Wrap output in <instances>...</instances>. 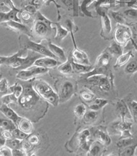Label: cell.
<instances>
[{
  "label": "cell",
  "mask_w": 137,
  "mask_h": 156,
  "mask_svg": "<svg viewBox=\"0 0 137 156\" xmlns=\"http://www.w3.org/2000/svg\"><path fill=\"white\" fill-rule=\"evenodd\" d=\"M22 48L16 53L10 56H1L0 57V64L1 66H6L12 69L22 70L28 68L33 65L36 60L43 55L40 53Z\"/></svg>",
  "instance_id": "cell-1"
},
{
  "label": "cell",
  "mask_w": 137,
  "mask_h": 156,
  "mask_svg": "<svg viewBox=\"0 0 137 156\" xmlns=\"http://www.w3.org/2000/svg\"><path fill=\"white\" fill-rule=\"evenodd\" d=\"M31 80L22 81L23 92L17 102L19 107L25 111L35 110L39 104H43L44 100L35 91Z\"/></svg>",
  "instance_id": "cell-2"
},
{
  "label": "cell",
  "mask_w": 137,
  "mask_h": 156,
  "mask_svg": "<svg viewBox=\"0 0 137 156\" xmlns=\"http://www.w3.org/2000/svg\"><path fill=\"white\" fill-rule=\"evenodd\" d=\"M32 85L35 91L46 102L54 107H57L60 103L59 97L53 87L46 81L41 79H35Z\"/></svg>",
  "instance_id": "cell-3"
},
{
  "label": "cell",
  "mask_w": 137,
  "mask_h": 156,
  "mask_svg": "<svg viewBox=\"0 0 137 156\" xmlns=\"http://www.w3.org/2000/svg\"><path fill=\"white\" fill-rule=\"evenodd\" d=\"M53 24L54 22L51 21L39 11H37L35 14V20L32 28L33 34L34 33L39 37H44L53 29Z\"/></svg>",
  "instance_id": "cell-4"
},
{
  "label": "cell",
  "mask_w": 137,
  "mask_h": 156,
  "mask_svg": "<svg viewBox=\"0 0 137 156\" xmlns=\"http://www.w3.org/2000/svg\"><path fill=\"white\" fill-rule=\"evenodd\" d=\"M19 43L21 46H22V48L40 53L42 55L50 57L57 59V57L48 49V48L46 47L45 45H43L42 43H39L37 42L32 41L27 35H21L19 37Z\"/></svg>",
  "instance_id": "cell-5"
},
{
  "label": "cell",
  "mask_w": 137,
  "mask_h": 156,
  "mask_svg": "<svg viewBox=\"0 0 137 156\" xmlns=\"http://www.w3.org/2000/svg\"><path fill=\"white\" fill-rule=\"evenodd\" d=\"M87 82L91 87H96L101 92L108 93L111 89V80L106 75H94L86 78Z\"/></svg>",
  "instance_id": "cell-6"
},
{
  "label": "cell",
  "mask_w": 137,
  "mask_h": 156,
  "mask_svg": "<svg viewBox=\"0 0 137 156\" xmlns=\"http://www.w3.org/2000/svg\"><path fill=\"white\" fill-rule=\"evenodd\" d=\"M115 41L121 46H125L133 39V33L131 28L126 25L117 24L114 33Z\"/></svg>",
  "instance_id": "cell-7"
},
{
  "label": "cell",
  "mask_w": 137,
  "mask_h": 156,
  "mask_svg": "<svg viewBox=\"0 0 137 156\" xmlns=\"http://www.w3.org/2000/svg\"><path fill=\"white\" fill-rule=\"evenodd\" d=\"M49 69L32 65V66L18 71L16 75L17 79L21 81L31 80L37 76L46 73Z\"/></svg>",
  "instance_id": "cell-8"
},
{
  "label": "cell",
  "mask_w": 137,
  "mask_h": 156,
  "mask_svg": "<svg viewBox=\"0 0 137 156\" xmlns=\"http://www.w3.org/2000/svg\"><path fill=\"white\" fill-rule=\"evenodd\" d=\"M74 86L72 82L65 80L62 82L58 91L60 103H65L69 100L74 95Z\"/></svg>",
  "instance_id": "cell-9"
},
{
  "label": "cell",
  "mask_w": 137,
  "mask_h": 156,
  "mask_svg": "<svg viewBox=\"0 0 137 156\" xmlns=\"http://www.w3.org/2000/svg\"><path fill=\"white\" fill-rule=\"evenodd\" d=\"M98 13L101 16V37L104 39H110V36L111 33V23L110 18L103 10V7H101L96 10Z\"/></svg>",
  "instance_id": "cell-10"
},
{
  "label": "cell",
  "mask_w": 137,
  "mask_h": 156,
  "mask_svg": "<svg viewBox=\"0 0 137 156\" xmlns=\"http://www.w3.org/2000/svg\"><path fill=\"white\" fill-rule=\"evenodd\" d=\"M1 25L11 30L16 32L17 34L27 35L29 37H32L33 35L32 29H30L28 26L24 25L23 23H22V22L9 21L2 23Z\"/></svg>",
  "instance_id": "cell-11"
},
{
  "label": "cell",
  "mask_w": 137,
  "mask_h": 156,
  "mask_svg": "<svg viewBox=\"0 0 137 156\" xmlns=\"http://www.w3.org/2000/svg\"><path fill=\"white\" fill-rule=\"evenodd\" d=\"M70 32L71 37H72L73 44L74 46V48L72 53V58H73L72 60L76 63L83 64V65H87V66H91V63L90 61H89L87 54L84 51L80 50L78 47H77L74 39L73 32L70 31Z\"/></svg>",
  "instance_id": "cell-12"
},
{
  "label": "cell",
  "mask_w": 137,
  "mask_h": 156,
  "mask_svg": "<svg viewBox=\"0 0 137 156\" xmlns=\"http://www.w3.org/2000/svg\"><path fill=\"white\" fill-rule=\"evenodd\" d=\"M90 136L91 132L88 129L81 130L76 136L77 145L78 147H80L83 151H87V152L92 144L90 140Z\"/></svg>",
  "instance_id": "cell-13"
},
{
  "label": "cell",
  "mask_w": 137,
  "mask_h": 156,
  "mask_svg": "<svg viewBox=\"0 0 137 156\" xmlns=\"http://www.w3.org/2000/svg\"><path fill=\"white\" fill-rule=\"evenodd\" d=\"M62 62L58 61V59L50 57H43L38 58L36 61H35L33 65L37 66L43 67L47 69H51L55 67H58L60 64Z\"/></svg>",
  "instance_id": "cell-14"
},
{
  "label": "cell",
  "mask_w": 137,
  "mask_h": 156,
  "mask_svg": "<svg viewBox=\"0 0 137 156\" xmlns=\"http://www.w3.org/2000/svg\"><path fill=\"white\" fill-rule=\"evenodd\" d=\"M111 57L112 55L107 50V49L104 50L98 57L94 67L107 69L111 60Z\"/></svg>",
  "instance_id": "cell-15"
},
{
  "label": "cell",
  "mask_w": 137,
  "mask_h": 156,
  "mask_svg": "<svg viewBox=\"0 0 137 156\" xmlns=\"http://www.w3.org/2000/svg\"><path fill=\"white\" fill-rule=\"evenodd\" d=\"M46 44L47 45V47L48 48V49L57 57L58 61L62 62H65L67 61L68 58H67L66 55H65V52L62 48L51 43V41H47Z\"/></svg>",
  "instance_id": "cell-16"
},
{
  "label": "cell",
  "mask_w": 137,
  "mask_h": 156,
  "mask_svg": "<svg viewBox=\"0 0 137 156\" xmlns=\"http://www.w3.org/2000/svg\"><path fill=\"white\" fill-rule=\"evenodd\" d=\"M117 111L122 121H128V119L133 118L129 107L123 100H119L117 103Z\"/></svg>",
  "instance_id": "cell-17"
},
{
  "label": "cell",
  "mask_w": 137,
  "mask_h": 156,
  "mask_svg": "<svg viewBox=\"0 0 137 156\" xmlns=\"http://www.w3.org/2000/svg\"><path fill=\"white\" fill-rule=\"evenodd\" d=\"M0 109H1V112L5 117L12 120L16 125H17L20 119L22 118V116L19 115L18 114L12 109V108H10L8 105L2 104Z\"/></svg>",
  "instance_id": "cell-18"
},
{
  "label": "cell",
  "mask_w": 137,
  "mask_h": 156,
  "mask_svg": "<svg viewBox=\"0 0 137 156\" xmlns=\"http://www.w3.org/2000/svg\"><path fill=\"white\" fill-rule=\"evenodd\" d=\"M94 137L96 141L99 142L103 145L108 146L111 143V140L108 133L101 129H98L94 133Z\"/></svg>",
  "instance_id": "cell-19"
},
{
  "label": "cell",
  "mask_w": 137,
  "mask_h": 156,
  "mask_svg": "<svg viewBox=\"0 0 137 156\" xmlns=\"http://www.w3.org/2000/svg\"><path fill=\"white\" fill-rule=\"evenodd\" d=\"M20 10L15 9L8 12H0V20H1V23L9 21L22 22L21 20L18 17V16H17V15L20 12Z\"/></svg>",
  "instance_id": "cell-20"
},
{
  "label": "cell",
  "mask_w": 137,
  "mask_h": 156,
  "mask_svg": "<svg viewBox=\"0 0 137 156\" xmlns=\"http://www.w3.org/2000/svg\"><path fill=\"white\" fill-rule=\"evenodd\" d=\"M17 125V128L29 135H30L33 130V124L30 119L27 118L22 117Z\"/></svg>",
  "instance_id": "cell-21"
},
{
  "label": "cell",
  "mask_w": 137,
  "mask_h": 156,
  "mask_svg": "<svg viewBox=\"0 0 137 156\" xmlns=\"http://www.w3.org/2000/svg\"><path fill=\"white\" fill-rule=\"evenodd\" d=\"M53 29L55 30V39L57 41H62L64 38L67 37L69 34V30L59 23H55L53 24Z\"/></svg>",
  "instance_id": "cell-22"
},
{
  "label": "cell",
  "mask_w": 137,
  "mask_h": 156,
  "mask_svg": "<svg viewBox=\"0 0 137 156\" xmlns=\"http://www.w3.org/2000/svg\"><path fill=\"white\" fill-rule=\"evenodd\" d=\"M133 56L134 55L132 51H129L125 53H122V55L117 57L115 63L114 65V69H118L123 66L126 65L128 63L129 60L133 57Z\"/></svg>",
  "instance_id": "cell-23"
},
{
  "label": "cell",
  "mask_w": 137,
  "mask_h": 156,
  "mask_svg": "<svg viewBox=\"0 0 137 156\" xmlns=\"http://www.w3.org/2000/svg\"><path fill=\"white\" fill-rule=\"evenodd\" d=\"M122 46L119 44L116 41H114L111 42L110 46L107 48L106 49L112 56L118 57L123 53V50Z\"/></svg>",
  "instance_id": "cell-24"
},
{
  "label": "cell",
  "mask_w": 137,
  "mask_h": 156,
  "mask_svg": "<svg viewBox=\"0 0 137 156\" xmlns=\"http://www.w3.org/2000/svg\"><path fill=\"white\" fill-rule=\"evenodd\" d=\"M71 63H72L73 71L75 72V73H80L81 75L88 73V72H89L92 69L91 66H87L76 63L74 62L73 60H71Z\"/></svg>",
  "instance_id": "cell-25"
},
{
  "label": "cell",
  "mask_w": 137,
  "mask_h": 156,
  "mask_svg": "<svg viewBox=\"0 0 137 156\" xmlns=\"http://www.w3.org/2000/svg\"><path fill=\"white\" fill-rule=\"evenodd\" d=\"M58 71L63 75H69L73 73V68L71 61L68 59L66 62H62L57 67Z\"/></svg>",
  "instance_id": "cell-26"
},
{
  "label": "cell",
  "mask_w": 137,
  "mask_h": 156,
  "mask_svg": "<svg viewBox=\"0 0 137 156\" xmlns=\"http://www.w3.org/2000/svg\"><path fill=\"white\" fill-rule=\"evenodd\" d=\"M108 103V101L104 98H95L92 104L89 105V109L93 111H99L106 106Z\"/></svg>",
  "instance_id": "cell-27"
},
{
  "label": "cell",
  "mask_w": 137,
  "mask_h": 156,
  "mask_svg": "<svg viewBox=\"0 0 137 156\" xmlns=\"http://www.w3.org/2000/svg\"><path fill=\"white\" fill-rule=\"evenodd\" d=\"M101 145H103L97 141H96L94 143H92L90 148H89L88 151L87 152V155H90V156L98 155L101 151Z\"/></svg>",
  "instance_id": "cell-28"
},
{
  "label": "cell",
  "mask_w": 137,
  "mask_h": 156,
  "mask_svg": "<svg viewBox=\"0 0 137 156\" xmlns=\"http://www.w3.org/2000/svg\"><path fill=\"white\" fill-rule=\"evenodd\" d=\"M1 102L2 104L8 105L12 104H17V102H18V98L15 97L14 94L9 93L2 96Z\"/></svg>",
  "instance_id": "cell-29"
},
{
  "label": "cell",
  "mask_w": 137,
  "mask_h": 156,
  "mask_svg": "<svg viewBox=\"0 0 137 156\" xmlns=\"http://www.w3.org/2000/svg\"><path fill=\"white\" fill-rule=\"evenodd\" d=\"M0 126H1V128L3 129L10 131H13L14 129L17 128V125L12 120L9 119H1V120H0Z\"/></svg>",
  "instance_id": "cell-30"
},
{
  "label": "cell",
  "mask_w": 137,
  "mask_h": 156,
  "mask_svg": "<svg viewBox=\"0 0 137 156\" xmlns=\"http://www.w3.org/2000/svg\"><path fill=\"white\" fill-rule=\"evenodd\" d=\"M98 116V111L90 109L87 111L85 115L83 116V121L85 123H91L94 122L97 119Z\"/></svg>",
  "instance_id": "cell-31"
},
{
  "label": "cell",
  "mask_w": 137,
  "mask_h": 156,
  "mask_svg": "<svg viewBox=\"0 0 137 156\" xmlns=\"http://www.w3.org/2000/svg\"><path fill=\"white\" fill-rule=\"evenodd\" d=\"M17 9L12 0H2L1 1V12H8Z\"/></svg>",
  "instance_id": "cell-32"
},
{
  "label": "cell",
  "mask_w": 137,
  "mask_h": 156,
  "mask_svg": "<svg viewBox=\"0 0 137 156\" xmlns=\"http://www.w3.org/2000/svg\"><path fill=\"white\" fill-rule=\"evenodd\" d=\"M87 111V107L83 104L77 105L76 107H74L73 109V112L74 114V115L76 118H78L79 119L83 118Z\"/></svg>",
  "instance_id": "cell-33"
},
{
  "label": "cell",
  "mask_w": 137,
  "mask_h": 156,
  "mask_svg": "<svg viewBox=\"0 0 137 156\" xmlns=\"http://www.w3.org/2000/svg\"><path fill=\"white\" fill-rule=\"evenodd\" d=\"M10 93H13L15 94V97L19 99L23 92V86L22 83L16 82L13 86L10 87Z\"/></svg>",
  "instance_id": "cell-34"
},
{
  "label": "cell",
  "mask_w": 137,
  "mask_h": 156,
  "mask_svg": "<svg viewBox=\"0 0 137 156\" xmlns=\"http://www.w3.org/2000/svg\"><path fill=\"white\" fill-rule=\"evenodd\" d=\"M80 97L81 98L85 101V102H91L92 101L96 98V96L95 94L89 90H83L80 92Z\"/></svg>",
  "instance_id": "cell-35"
},
{
  "label": "cell",
  "mask_w": 137,
  "mask_h": 156,
  "mask_svg": "<svg viewBox=\"0 0 137 156\" xmlns=\"http://www.w3.org/2000/svg\"><path fill=\"white\" fill-rule=\"evenodd\" d=\"M110 14L117 24L126 25V18H125L124 15H122L120 12H116V11H110Z\"/></svg>",
  "instance_id": "cell-36"
},
{
  "label": "cell",
  "mask_w": 137,
  "mask_h": 156,
  "mask_svg": "<svg viewBox=\"0 0 137 156\" xmlns=\"http://www.w3.org/2000/svg\"><path fill=\"white\" fill-rule=\"evenodd\" d=\"M137 148V144L135 145H129L124 147L122 151L120 152V155L122 156H133L135 155L136 150Z\"/></svg>",
  "instance_id": "cell-37"
},
{
  "label": "cell",
  "mask_w": 137,
  "mask_h": 156,
  "mask_svg": "<svg viewBox=\"0 0 137 156\" xmlns=\"http://www.w3.org/2000/svg\"><path fill=\"white\" fill-rule=\"evenodd\" d=\"M21 144L22 141L13 137V138L7 140L5 145L12 149H19L21 148Z\"/></svg>",
  "instance_id": "cell-38"
},
{
  "label": "cell",
  "mask_w": 137,
  "mask_h": 156,
  "mask_svg": "<svg viewBox=\"0 0 137 156\" xmlns=\"http://www.w3.org/2000/svg\"><path fill=\"white\" fill-rule=\"evenodd\" d=\"M125 73L126 74L132 75L137 72V61H132L128 62L124 69Z\"/></svg>",
  "instance_id": "cell-39"
},
{
  "label": "cell",
  "mask_w": 137,
  "mask_h": 156,
  "mask_svg": "<svg viewBox=\"0 0 137 156\" xmlns=\"http://www.w3.org/2000/svg\"><path fill=\"white\" fill-rule=\"evenodd\" d=\"M0 91H1V94H2V96L4 93L5 94L10 93L8 80L5 78H2L0 80Z\"/></svg>",
  "instance_id": "cell-40"
},
{
  "label": "cell",
  "mask_w": 137,
  "mask_h": 156,
  "mask_svg": "<svg viewBox=\"0 0 137 156\" xmlns=\"http://www.w3.org/2000/svg\"><path fill=\"white\" fill-rule=\"evenodd\" d=\"M93 1L94 0H81L80 7L81 11L83 12V14H85L86 16L89 17H92V15L90 12L88 10V6L89 7Z\"/></svg>",
  "instance_id": "cell-41"
},
{
  "label": "cell",
  "mask_w": 137,
  "mask_h": 156,
  "mask_svg": "<svg viewBox=\"0 0 137 156\" xmlns=\"http://www.w3.org/2000/svg\"><path fill=\"white\" fill-rule=\"evenodd\" d=\"M12 132L13 137H14V138H16L17 140H19L21 141H23V140L27 139L28 137L29 136V134L24 133V132H22L18 128L14 129L13 131H12Z\"/></svg>",
  "instance_id": "cell-42"
},
{
  "label": "cell",
  "mask_w": 137,
  "mask_h": 156,
  "mask_svg": "<svg viewBox=\"0 0 137 156\" xmlns=\"http://www.w3.org/2000/svg\"><path fill=\"white\" fill-rule=\"evenodd\" d=\"M129 109L132 113L133 118L134 120L137 123V101L135 100H132L129 103Z\"/></svg>",
  "instance_id": "cell-43"
},
{
  "label": "cell",
  "mask_w": 137,
  "mask_h": 156,
  "mask_svg": "<svg viewBox=\"0 0 137 156\" xmlns=\"http://www.w3.org/2000/svg\"><path fill=\"white\" fill-rule=\"evenodd\" d=\"M124 16L130 20H137V9L132 8L124 12Z\"/></svg>",
  "instance_id": "cell-44"
},
{
  "label": "cell",
  "mask_w": 137,
  "mask_h": 156,
  "mask_svg": "<svg viewBox=\"0 0 137 156\" xmlns=\"http://www.w3.org/2000/svg\"><path fill=\"white\" fill-rule=\"evenodd\" d=\"M133 137L132 138H121L119 139L116 145L119 148H124L130 145L133 143Z\"/></svg>",
  "instance_id": "cell-45"
},
{
  "label": "cell",
  "mask_w": 137,
  "mask_h": 156,
  "mask_svg": "<svg viewBox=\"0 0 137 156\" xmlns=\"http://www.w3.org/2000/svg\"><path fill=\"white\" fill-rule=\"evenodd\" d=\"M32 14L28 12V11L24 10L21 12V20L25 23H29L32 20Z\"/></svg>",
  "instance_id": "cell-46"
},
{
  "label": "cell",
  "mask_w": 137,
  "mask_h": 156,
  "mask_svg": "<svg viewBox=\"0 0 137 156\" xmlns=\"http://www.w3.org/2000/svg\"><path fill=\"white\" fill-rule=\"evenodd\" d=\"M33 146V145H32V144L28 141V140L27 139L22 141L21 149L23 150V151L27 154V155H28L29 152H30L32 151Z\"/></svg>",
  "instance_id": "cell-47"
},
{
  "label": "cell",
  "mask_w": 137,
  "mask_h": 156,
  "mask_svg": "<svg viewBox=\"0 0 137 156\" xmlns=\"http://www.w3.org/2000/svg\"><path fill=\"white\" fill-rule=\"evenodd\" d=\"M0 155L12 156V149L6 145L1 147V148H0Z\"/></svg>",
  "instance_id": "cell-48"
},
{
  "label": "cell",
  "mask_w": 137,
  "mask_h": 156,
  "mask_svg": "<svg viewBox=\"0 0 137 156\" xmlns=\"http://www.w3.org/2000/svg\"><path fill=\"white\" fill-rule=\"evenodd\" d=\"M27 140L32 145H37L40 143V138L37 135H31L28 137Z\"/></svg>",
  "instance_id": "cell-49"
},
{
  "label": "cell",
  "mask_w": 137,
  "mask_h": 156,
  "mask_svg": "<svg viewBox=\"0 0 137 156\" xmlns=\"http://www.w3.org/2000/svg\"><path fill=\"white\" fill-rule=\"evenodd\" d=\"M24 9H25V10L28 11V12L31 13L32 14H35L37 13V12L38 11V7L33 4L27 5L25 6Z\"/></svg>",
  "instance_id": "cell-50"
},
{
  "label": "cell",
  "mask_w": 137,
  "mask_h": 156,
  "mask_svg": "<svg viewBox=\"0 0 137 156\" xmlns=\"http://www.w3.org/2000/svg\"><path fill=\"white\" fill-rule=\"evenodd\" d=\"M1 136H2L3 137H5L6 140L13 138L12 132L10 130H4L2 133Z\"/></svg>",
  "instance_id": "cell-51"
},
{
  "label": "cell",
  "mask_w": 137,
  "mask_h": 156,
  "mask_svg": "<svg viewBox=\"0 0 137 156\" xmlns=\"http://www.w3.org/2000/svg\"><path fill=\"white\" fill-rule=\"evenodd\" d=\"M12 155L14 156H22L27 155V154L22 150L21 148L19 149H12Z\"/></svg>",
  "instance_id": "cell-52"
},
{
  "label": "cell",
  "mask_w": 137,
  "mask_h": 156,
  "mask_svg": "<svg viewBox=\"0 0 137 156\" xmlns=\"http://www.w3.org/2000/svg\"><path fill=\"white\" fill-rule=\"evenodd\" d=\"M6 141H7V140H6L5 137H3L2 136H1V140H0V143H1V147L5 146Z\"/></svg>",
  "instance_id": "cell-53"
},
{
  "label": "cell",
  "mask_w": 137,
  "mask_h": 156,
  "mask_svg": "<svg viewBox=\"0 0 137 156\" xmlns=\"http://www.w3.org/2000/svg\"><path fill=\"white\" fill-rule=\"evenodd\" d=\"M132 43H133V46H134V47H135V50L137 51V44H136V43H135V42L134 41V40H133V39H132Z\"/></svg>",
  "instance_id": "cell-54"
},
{
  "label": "cell",
  "mask_w": 137,
  "mask_h": 156,
  "mask_svg": "<svg viewBox=\"0 0 137 156\" xmlns=\"http://www.w3.org/2000/svg\"><path fill=\"white\" fill-rule=\"evenodd\" d=\"M41 1H42V2H46V0H41Z\"/></svg>",
  "instance_id": "cell-55"
},
{
  "label": "cell",
  "mask_w": 137,
  "mask_h": 156,
  "mask_svg": "<svg viewBox=\"0 0 137 156\" xmlns=\"http://www.w3.org/2000/svg\"><path fill=\"white\" fill-rule=\"evenodd\" d=\"M21 1H22V2H24V1H25V0H21Z\"/></svg>",
  "instance_id": "cell-56"
}]
</instances>
